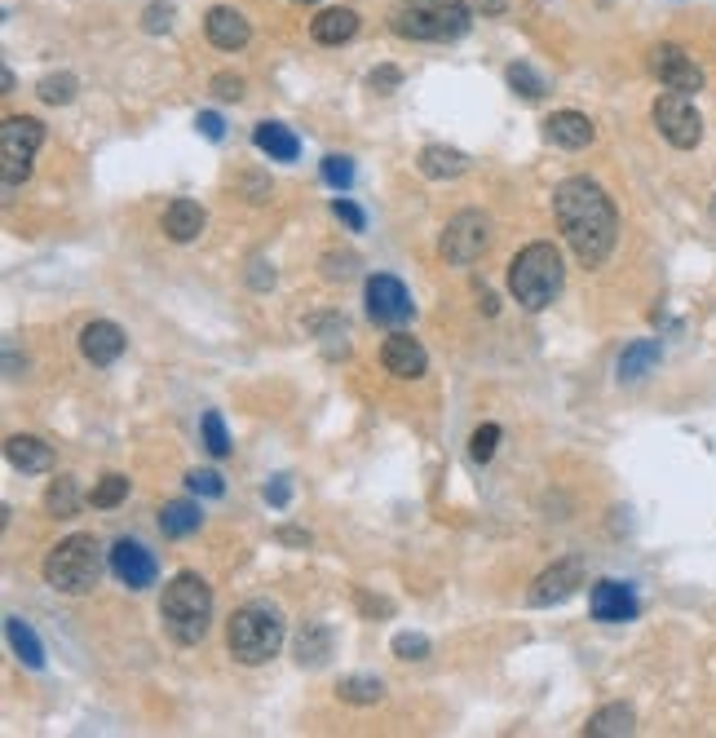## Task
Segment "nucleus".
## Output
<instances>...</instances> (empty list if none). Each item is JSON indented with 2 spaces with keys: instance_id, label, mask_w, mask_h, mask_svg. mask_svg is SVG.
I'll list each match as a JSON object with an SVG mask.
<instances>
[{
  "instance_id": "obj_1",
  "label": "nucleus",
  "mask_w": 716,
  "mask_h": 738,
  "mask_svg": "<svg viewBox=\"0 0 716 738\" xmlns=\"http://www.w3.org/2000/svg\"><path fill=\"white\" fill-rule=\"evenodd\" d=\"M553 213L557 226L570 243V252L583 265H602L619 239V213L611 204V195L593 177H566L553 190Z\"/></svg>"
},
{
  "instance_id": "obj_2",
  "label": "nucleus",
  "mask_w": 716,
  "mask_h": 738,
  "mask_svg": "<svg viewBox=\"0 0 716 738\" xmlns=\"http://www.w3.org/2000/svg\"><path fill=\"white\" fill-rule=\"evenodd\" d=\"M160 620L177 646H200L213 628V588L194 571L173 575L160 601Z\"/></svg>"
},
{
  "instance_id": "obj_3",
  "label": "nucleus",
  "mask_w": 716,
  "mask_h": 738,
  "mask_svg": "<svg viewBox=\"0 0 716 738\" xmlns=\"http://www.w3.org/2000/svg\"><path fill=\"white\" fill-rule=\"evenodd\" d=\"M508 292H513L517 305L531 310V314L553 305V297L562 292V252L549 239L527 243L508 261Z\"/></svg>"
},
{
  "instance_id": "obj_4",
  "label": "nucleus",
  "mask_w": 716,
  "mask_h": 738,
  "mask_svg": "<svg viewBox=\"0 0 716 738\" xmlns=\"http://www.w3.org/2000/svg\"><path fill=\"white\" fill-rule=\"evenodd\" d=\"M226 646L248 667L271 663L284 646V615L271 606V601H248V606H239L226 624Z\"/></svg>"
},
{
  "instance_id": "obj_5",
  "label": "nucleus",
  "mask_w": 716,
  "mask_h": 738,
  "mask_svg": "<svg viewBox=\"0 0 716 738\" xmlns=\"http://www.w3.org/2000/svg\"><path fill=\"white\" fill-rule=\"evenodd\" d=\"M474 14L465 0H399L389 27L403 40H461L469 32Z\"/></svg>"
},
{
  "instance_id": "obj_6",
  "label": "nucleus",
  "mask_w": 716,
  "mask_h": 738,
  "mask_svg": "<svg viewBox=\"0 0 716 738\" xmlns=\"http://www.w3.org/2000/svg\"><path fill=\"white\" fill-rule=\"evenodd\" d=\"M102 545L93 535H67L49 558H45V584L67 592V597H85L98 588L102 579Z\"/></svg>"
},
{
  "instance_id": "obj_7",
  "label": "nucleus",
  "mask_w": 716,
  "mask_h": 738,
  "mask_svg": "<svg viewBox=\"0 0 716 738\" xmlns=\"http://www.w3.org/2000/svg\"><path fill=\"white\" fill-rule=\"evenodd\" d=\"M45 142V124L36 115H10L0 124V177H5V190L23 186L32 177V155Z\"/></svg>"
},
{
  "instance_id": "obj_8",
  "label": "nucleus",
  "mask_w": 716,
  "mask_h": 738,
  "mask_svg": "<svg viewBox=\"0 0 716 738\" xmlns=\"http://www.w3.org/2000/svg\"><path fill=\"white\" fill-rule=\"evenodd\" d=\"M655 128L664 133V138L677 147V151H694L699 142H703V115L694 111V102H690V93H677V89H668V93H660L655 98Z\"/></svg>"
},
{
  "instance_id": "obj_9",
  "label": "nucleus",
  "mask_w": 716,
  "mask_h": 738,
  "mask_svg": "<svg viewBox=\"0 0 716 738\" xmlns=\"http://www.w3.org/2000/svg\"><path fill=\"white\" fill-rule=\"evenodd\" d=\"M487 243H491V222H487V213L469 209V213H455L447 222V230L438 239V252H442L447 265H474L487 252Z\"/></svg>"
},
{
  "instance_id": "obj_10",
  "label": "nucleus",
  "mask_w": 716,
  "mask_h": 738,
  "mask_svg": "<svg viewBox=\"0 0 716 738\" xmlns=\"http://www.w3.org/2000/svg\"><path fill=\"white\" fill-rule=\"evenodd\" d=\"M412 292L403 288V279L394 275H372L367 279V318L372 323H385V327H399L412 318Z\"/></svg>"
},
{
  "instance_id": "obj_11",
  "label": "nucleus",
  "mask_w": 716,
  "mask_h": 738,
  "mask_svg": "<svg viewBox=\"0 0 716 738\" xmlns=\"http://www.w3.org/2000/svg\"><path fill=\"white\" fill-rule=\"evenodd\" d=\"M650 72L660 76L664 89H677V93H699L703 89V72L681 45H655L650 49Z\"/></svg>"
},
{
  "instance_id": "obj_12",
  "label": "nucleus",
  "mask_w": 716,
  "mask_h": 738,
  "mask_svg": "<svg viewBox=\"0 0 716 738\" xmlns=\"http://www.w3.org/2000/svg\"><path fill=\"white\" fill-rule=\"evenodd\" d=\"M106 562H111L115 579H120L124 588H134V592L151 588V584H155V575H160V562H155V553H151L147 545H138V540H115Z\"/></svg>"
},
{
  "instance_id": "obj_13",
  "label": "nucleus",
  "mask_w": 716,
  "mask_h": 738,
  "mask_svg": "<svg viewBox=\"0 0 716 738\" xmlns=\"http://www.w3.org/2000/svg\"><path fill=\"white\" fill-rule=\"evenodd\" d=\"M583 584V562L579 558H562L553 562L536 584H531V606H562L566 597H575Z\"/></svg>"
},
{
  "instance_id": "obj_14",
  "label": "nucleus",
  "mask_w": 716,
  "mask_h": 738,
  "mask_svg": "<svg viewBox=\"0 0 716 738\" xmlns=\"http://www.w3.org/2000/svg\"><path fill=\"white\" fill-rule=\"evenodd\" d=\"M380 363H385L389 376H399V380H420L425 367H429V354H425V346H420L416 337H407V332H394V337L380 346Z\"/></svg>"
},
{
  "instance_id": "obj_15",
  "label": "nucleus",
  "mask_w": 716,
  "mask_h": 738,
  "mask_svg": "<svg viewBox=\"0 0 716 738\" xmlns=\"http://www.w3.org/2000/svg\"><path fill=\"white\" fill-rule=\"evenodd\" d=\"M589 606H593V620H602V624H628V620H637V611H641L637 597H632V588L619 584V579L593 584Z\"/></svg>"
},
{
  "instance_id": "obj_16",
  "label": "nucleus",
  "mask_w": 716,
  "mask_h": 738,
  "mask_svg": "<svg viewBox=\"0 0 716 738\" xmlns=\"http://www.w3.org/2000/svg\"><path fill=\"white\" fill-rule=\"evenodd\" d=\"M80 354H85L93 367H111V363L124 354V332H120V323H111V318L85 323V332H80Z\"/></svg>"
},
{
  "instance_id": "obj_17",
  "label": "nucleus",
  "mask_w": 716,
  "mask_h": 738,
  "mask_svg": "<svg viewBox=\"0 0 716 738\" xmlns=\"http://www.w3.org/2000/svg\"><path fill=\"white\" fill-rule=\"evenodd\" d=\"M544 133H549L553 147L579 151V147H589V142L598 138V124L583 115V111H553V115L544 120Z\"/></svg>"
},
{
  "instance_id": "obj_18",
  "label": "nucleus",
  "mask_w": 716,
  "mask_h": 738,
  "mask_svg": "<svg viewBox=\"0 0 716 738\" xmlns=\"http://www.w3.org/2000/svg\"><path fill=\"white\" fill-rule=\"evenodd\" d=\"M204 32H209V40L217 45V49H243L248 45V36H252V27H248V18L239 14V10H230V5H213L209 14H204Z\"/></svg>"
},
{
  "instance_id": "obj_19",
  "label": "nucleus",
  "mask_w": 716,
  "mask_h": 738,
  "mask_svg": "<svg viewBox=\"0 0 716 738\" xmlns=\"http://www.w3.org/2000/svg\"><path fill=\"white\" fill-rule=\"evenodd\" d=\"M204 209L194 204V199H173L168 204V213H164V235L173 239V243H190V239H200V230H204Z\"/></svg>"
},
{
  "instance_id": "obj_20",
  "label": "nucleus",
  "mask_w": 716,
  "mask_h": 738,
  "mask_svg": "<svg viewBox=\"0 0 716 738\" xmlns=\"http://www.w3.org/2000/svg\"><path fill=\"white\" fill-rule=\"evenodd\" d=\"M5 455H10L14 468H23V474H49V468H53L49 442H40V438H32V434H14V438L5 442Z\"/></svg>"
},
{
  "instance_id": "obj_21",
  "label": "nucleus",
  "mask_w": 716,
  "mask_h": 738,
  "mask_svg": "<svg viewBox=\"0 0 716 738\" xmlns=\"http://www.w3.org/2000/svg\"><path fill=\"white\" fill-rule=\"evenodd\" d=\"M252 142H256V151H266L271 160H297V151H301V142H297V133L288 128V124H275V120H266V124H256L252 128Z\"/></svg>"
},
{
  "instance_id": "obj_22",
  "label": "nucleus",
  "mask_w": 716,
  "mask_h": 738,
  "mask_svg": "<svg viewBox=\"0 0 716 738\" xmlns=\"http://www.w3.org/2000/svg\"><path fill=\"white\" fill-rule=\"evenodd\" d=\"M354 32H359V14H354V10H346V5L323 10V14L310 23V36H314L318 45H346Z\"/></svg>"
},
{
  "instance_id": "obj_23",
  "label": "nucleus",
  "mask_w": 716,
  "mask_h": 738,
  "mask_svg": "<svg viewBox=\"0 0 716 738\" xmlns=\"http://www.w3.org/2000/svg\"><path fill=\"white\" fill-rule=\"evenodd\" d=\"M200 526H204V513H200V504H190V500H168L160 509V530L168 535V540H186V535H194Z\"/></svg>"
},
{
  "instance_id": "obj_24",
  "label": "nucleus",
  "mask_w": 716,
  "mask_h": 738,
  "mask_svg": "<svg viewBox=\"0 0 716 738\" xmlns=\"http://www.w3.org/2000/svg\"><path fill=\"white\" fill-rule=\"evenodd\" d=\"M660 341H632L624 354H619V380L624 385H632V380H641V376H650L660 367Z\"/></svg>"
},
{
  "instance_id": "obj_25",
  "label": "nucleus",
  "mask_w": 716,
  "mask_h": 738,
  "mask_svg": "<svg viewBox=\"0 0 716 738\" xmlns=\"http://www.w3.org/2000/svg\"><path fill=\"white\" fill-rule=\"evenodd\" d=\"M416 164H420V173H425V177H434V182H447V177H461V173L469 168L465 151H455V147H425Z\"/></svg>"
},
{
  "instance_id": "obj_26",
  "label": "nucleus",
  "mask_w": 716,
  "mask_h": 738,
  "mask_svg": "<svg viewBox=\"0 0 716 738\" xmlns=\"http://www.w3.org/2000/svg\"><path fill=\"white\" fill-rule=\"evenodd\" d=\"M5 641H10V650H14L27 667H45V646H40V637L32 633V624H27V620L5 615Z\"/></svg>"
},
{
  "instance_id": "obj_27",
  "label": "nucleus",
  "mask_w": 716,
  "mask_h": 738,
  "mask_svg": "<svg viewBox=\"0 0 716 738\" xmlns=\"http://www.w3.org/2000/svg\"><path fill=\"white\" fill-rule=\"evenodd\" d=\"M637 729V712L628 708V703H611V708H602L593 721H589V738H624V734H632Z\"/></svg>"
},
{
  "instance_id": "obj_28",
  "label": "nucleus",
  "mask_w": 716,
  "mask_h": 738,
  "mask_svg": "<svg viewBox=\"0 0 716 738\" xmlns=\"http://www.w3.org/2000/svg\"><path fill=\"white\" fill-rule=\"evenodd\" d=\"M328 654H332V637H328V628H323V624H310V628L297 637V659H301V667H323V663H328Z\"/></svg>"
},
{
  "instance_id": "obj_29",
  "label": "nucleus",
  "mask_w": 716,
  "mask_h": 738,
  "mask_svg": "<svg viewBox=\"0 0 716 738\" xmlns=\"http://www.w3.org/2000/svg\"><path fill=\"white\" fill-rule=\"evenodd\" d=\"M45 509L53 513V517H76L80 513V491H76V478H53L49 483V491H45Z\"/></svg>"
},
{
  "instance_id": "obj_30",
  "label": "nucleus",
  "mask_w": 716,
  "mask_h": 738,
  "mask_svg": "<svg viewBox=\"0 0 716 738\" xmlns=\"http://www.w3.org/2000/svg\"><path fill=\"white\" fill-rule=\"evenodd\" d=\"M337 695H341L346 703H354V708H372V703L385 699V686H380V677H346V681L337 686Z\"/></svg>"
},
{
  "instance_id": "obj_31",
  "label": "nucleus",
  "mask_w": 716,
  "mask_h": 738,
  "mask_svg": "<svg viewBox=\"0 0 716 738\" xmlns=\"http://www.w3.org/2000/svg\"><path fill=\"white\" fill-rule=\"evenodd\" d=\"M508 85H513L517 93H523L527 102L544 98V89H549V85H544V76L536 72V66H531V62H513V66H508Z\"/></svg>"
},
{
  "instance_id": "obj_32",
  "label": "nucleus",
  "mask_w": 716,
  "mask_h": 738,
  "mask_svg": "<svg viewBox=\"0 0 716 738\" xmlns=\"http://www.w3.org/2000/svg\"><path fill=\"white\" fill-rule=\"evenodd\" d=\"M36 93H40V102H49V107H67V102L76 98V76H67V72L45 76V80L36 85Z\"/></svg>"
},
{
  "instance_id": "obj_33",
  "label": "nucleus",
  "mask_w": 716,
  "mask_h": 738,
  "mask_svg": "<svg viewBox=\"0 0 716 738\" xmlns=\"http://www.w3.org/2000/svg\"><path fill=\"white\" fill-rule=\"evenodd\" d=\"M200 429H204V447H209L217 460H226V455H230V434H226V421H222V412H204Z\"/></svg>"
},
{
  "instance_id": "obj_34",
  "label": "nucleus",
  "mask_w": 716,
  "mask_h": 738,
  "mask_svg": "<svg viewBox=\"0 0 716 738\" xmlns=\"http://www.w3.org/2000/svg\"><path fill=\"white\" fill-rule=\"evenodd\" d=\"M124 496H128V478H124V474H106V478L93 487L89 504H93V509H115Z\"/></svg>"
},
{
  "instance_id": "obj_35",
  "label": "nucleus",
  "mask_w": 716,
  "mask_h": 738,
  "mask_svg": "<svg viewBox=\"0 0 716 738\" xmlns=\"http://www.w3.org/2000/svg\"><path fill=\"white\" fill-rule=\"evenodd\" d=\"M323 182L346 195L354 186V160L350 155H328V160H323Z\"/></svg>"
},
{
  "instance_id": "obj_36",
  "label": "nucleus",
  "mask_w": 716,
  "mask_h": 738,
  "mask_svg": "<svg viewBox=\"0 0 716 738\" xmlns=\"http://www.w3.org/2000/svg\"><path fill=\"white\" fill-rule=\"evenodd\" d=\"M500 438H504V434H500V425H478V429H474V438H469V460H474V464H487V460L495 455Z\"/></svg>"
},
{
  "instance_id": "obj_37",
  "label": "nucleus",
  "mask_w": 716,
  "mask_h": 738,
  "mask_svg": "<svg viewBox=\"0 0 716 738\" xmlns=\"http://www.w3.org/2000/svg\"><path fill=\"white\" fill-rule=\"evenodd\" d=\"M186 487H190L194 496H222V491H226L222 474H213V468H190V474H186Z\"/></svg>"
},
{
  "instance_id": "obj_38",
  "label": "nucleus",
  "mask_w": 716,
  "mask_h": 738,
  "mask_svg": "<svg viewBox=\"0 0 716 738\" xmlns=\"http://www.w3.org/2000/svg\"><path fill=\"white\" fill-rule=\"evenodd\" d=\"M359 257L354 252H323V279H350Z\"/></svg>"
},
{
  "instance_id": "obj_39",
  "label": "nucleus",
  "mask_w": 716,
  "mask_h": 738,
  "mask_svg": "<svg viewBox=\"0 0 716 738\" xmlns=\"http://www.w3.org/2000/svg\"><path fill=\"white\" fill-rule=\"evenodd\" d=\"M394 654H399V659H429V637H420V633H399V637H394Z\"/></svg>"
},
{
  "instance_id": "obj_40",
  "label": "nucleus",
  "mask_w": 716,
  "mask_h": 738,
  "mask_svg": "<svg viewBox=\"0 0 716 738\" xmlns=\"http://www.w3.org/2000/svg\"><path fill=\"white\" fill-rule=\"evenodd\" d=\"M168 23H173V5L168 0H155V5H147V14H142V27L155 36V32H168Z\"/></svg>"
},
{
  "instance_id": "obj_41",
  "label": "nucleus",
  "mask_w": 716,
  "mask_h": 738,
  "mask_svg": "<svg viewBox=\"0 0 716 738\" xmlns=\"http://www.w3.org/2000/svg\"><path fill=\"white\" fill-rule=\"evenodd\" d=\"M399 80H403L399 66H376V72L367 76V85H372L376 93H394V89H399Z\"/></svg>"
},
{
  "instance_id": "obj_42",
  "label": "nucleus",
  "mask_w": 716,
  "mask_h": 738,
  "mask_svg": "<svg viewBox=\"0 0 716 738\" xmlns=\"http://www.w3.org/2000/svg\"><path fill=\"white\" fill-rule=\"evenodd\" d=\"M332 213H337V217H341V222H346L350 230H363V226H367L363 209H359V204H350V199H346V195H341V199H332Z\"/></svg>"
},
{
  "instance_id": "obj_43",
  "label": "nucleus",
  "mask_w": 716,
  "mask_h": 738,
  "mask_svg": "<svg viewBox=\"0 0 716 738\" xmlns=\"http://www.w3.org/2000/svg\"><path fill=\"white\" fill-rule=\"evenodd\" d=\"M213 93H217L222 102H239V98H243V80L230 76V72H222V76H213Z\"/></svg>"
},
{
  "instance_id": "obj_44",
  "label": "nucleus",
  "mask_w": 716,
  "mask_h": 738,
  "mask_svg": "<svg viewBox=\"0 0 716 738\" xmlns=\"http://www.w3.org/2000/svg\"><path fill=\"white\" fill-rule=\"evenodd\" d=\"M194 124H200V133H204V138L222 142V133H226V124H222V115H217V111H200V120H194Z\"/></svg>"
},
{
  "instance_id": "obj_45",
  "label": "nucleus",
  "mask_w": 716,
  "mask_h": 738,
  "mask_svg": "<svg viewBox=\"0 0 716 738\" xmlns=\"http://www.w3.org/2000/svg\"><path fill=\"white\" fill-rule=\"evenodd\" d=\"M359 606H363V615H389V611H394V606H389V601L385 597H372V592H359Z\"/></svg>"
},
{
  "instance_id": "obj_46",
  "label": "nucleus",
  "mask_w": 716,
  "mask_h": 738,
  "mask_svg": "<svg viewBox=\"0 0 716 738\" xmlns=\"http://www.w3.org/2000/svg\"><path fill=\"white\" fill-rule=\"evenodd\" d=\"M266 500H271L275 509H284V504L292 500V483H288V478H275V483L266 487Z\"/></svg>"
},
{
  "instance_id": "obj_47",
  "label": "nucleus",
  "mask_w": 716,
  "mask_h": 738,
  "mask_svg": "<svg viewBox=\"0 0 716 738\" xmlns=\"http://www.w3.org/2000/svg\"><path fill=\"white\" fill-rule=\"evenodd\" d=\"M279 545H292V549H305V545H310V535H305V530H297V526H279Z\"/></svg>"
},
{
  "instance_id": "obj_48",
  "label": "nucleus",
  "mask_w": 716,
  "mask_h": 738,
  "mask_svg": "<svg viewBox=\"0 0 716 738\" xmlns=\"http://www.w3.org/2000/svg\"><path fill=\"white\" fill-rule=\"evenodd\" d=\"M712 222H716V199H712Z\"/></svg>"
},
{
  "instance_id": "obj_49",
  "label": "nucleus",
  "mask_w": 716,
  "mask_h": 738,
  "mask_svg": "<svg viewBox=\"0 0 716 738\" xmlns=\"http://www.w3.org/2000/svg\"><path fill=\"white\" fill-rule=\"evenodd\" d=\"M297 5H314V0H297Z\"/></svg>"
}]
</instances>
